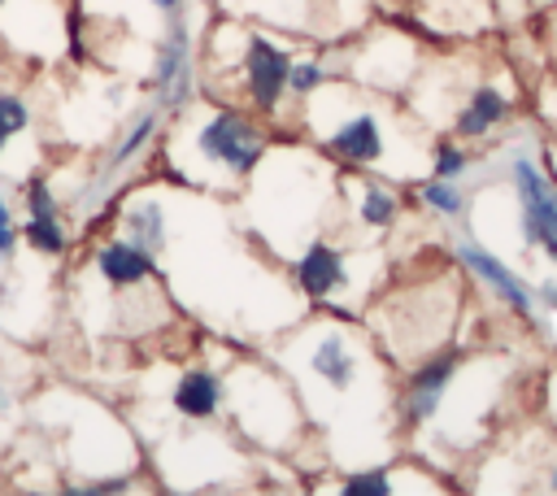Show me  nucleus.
I'll list each match as a JSON object with an SVG mask.
<instances>
[{
  "label": "nucleus",
  "mask_w": 557,
  "mask_h": 496,
  "mask_svg": "<svg viewBox=\"0 0 557 496\" xmlns=\"http://www.w3.org/2000/svg\"><path fill=\"white\" fill-rule=\"evenodd\" d=\"M4 4H9V0H0V9H4Z\"/></svg>",
  "instance_id": "nucleus-26"
},
{
  "label": "nucleus",
  "mask_w": 557,
  "mask_h": 496,
  "mask_svg": "<svg viewBox=\"0 0 557 496\" xmlns=\"http://www.w3.org/2000/svg\"><path fill=\"white\" fill-rule=\"evenodd\" d=\"M265 148L270 139L248 109L213 104L183 117L170 139V165L187 187H239L265 161Z\"/></svg>",
  "instance_id": "nucleus-1"
},
{
  "label": "nucleus",
  "mask_w": 557,
  "mask_h": 496,
  "mask_svg": "<svg viewBox=\"0 0 557 496\" xmlns=\"http://www.w3.org/2000/svg\"><path fill=\"white\" fill-rule=\"evenodd\" d=\"M292 278H296V287H300L305 300L322 305V300H331L335 292L348 287V261H344V252L331 248L326 239H309V244L292 257Z\"/></svg>",
  "instance_id": "nucleus-3"
},
{
  "label": "nucleus",
  "mask_w": 557,
  "mask_h": 496,
  "mask_svg": "<svg viewBox=\"0 0 557 496\" xmlns=\"http://www.w3.org/2000/svg\"><path fill=\"white\" fill-rule=\"evenodd\" d=\"M13 244H17V226L13 222H0V261L13 257Z\"/></svg>",
  "instance_id": "nucleus-22"
},
{
  "label": "nucleus",
  "mask_w": 557,
  "mask_h": 496,
  "mask_svg": "<svg viewBox=\"0 0 557 496\" xmlns=\"http://www.w3.org/2000/svg\"><path fill=\"white\" fill-rule=\"evenodd\" d=\"M453 370H457V357H435V361H426V365L409 379L405 413H409L413 422H426V418L435 413V405H440V396H444V387H448Z\"/></svg>",
  "instance_id": "nucleus-10"
},
{
  "label": "nucleus",
  "mask_w": 557,
  "mask_h": 496,
  "mask_svg": "<svg viewBox=\"0 0 557 496\" xmlns=\"http://www.w3.org/2000/svg\"><path fill=\"white\" fill-rule=\"evenodd\" d=\"M170 405H174V413H183V418H191V422H209V418L218 413V405H222V383H218V374L205 370V365L183 370L178 383H174Z\"/></svg>",
  "instance_id": "nucleus-9"
},
{
  "label": "nucleus",
  "mask_w": 557,
  "mask_h": 496,
  "mask_svg": "<svg viewBox=\"0 0 557 496\" xmlns=\"http://www.w3.org/2000/svg\"><path fill=\"white\" fill-rule=\"evenodd\" d=\"M326 83V65L322 61H292V74H287V96L292 100H309L313 91H322Z\"/></svg>",
  "instance_id": "nucleus-15"
},
{
  "label": "nucleus",
  "mask_w": 557,
  "mask_h": 496,
  "mask_svg": "<svg viewBox=\"0 0 557 496\" xmlns=\"http://www.w3.org/2000/svg\"><path fill=\"white\" fill-rule=\"evenodd\" d=\"M344 492H352V496H387V492H392V483H387V474H383V470H361V474L344 479Z\"/></svg>",
  "instance_id": "nucleus-19"
},
{
  "label": "nucleus",
  "mask_w": 557,
  "mask_h": 496,
  "mask_svg": "<svg viewBox=\"0 0 557 496\" xmlns=\"http://www.w3.org/2000/svg\"><path fill=\"white\" fill-rule=\"evenodd\" d=\"M26 209H30V218H52L57 213V200H52L48 183H30L26 187Z\"/></svg>",
  "instance_id": "nucleus-21"
},
{
  "label": "nucleus",
  "mask_w": 557,
  "mask_h": 496,
  "mask_svg": "<svg viewBox=\"0 0 557 496\" xmlns=\"http://www.w3.org/2000/svg\"><path fill=\"white\" fill-rule=\"evenodd\" d=\"M305 370H309L322 387H331V392L344 396V392L357 383L361 361H357L352 339H348L339 326H322V331L309 339V348H305Z\"/></svg>",
  "instance_id": "nucleus-4"
},
{
  "label": "nucleus",
  "mask_w": 557,
  "mask_h": 496,
  "mask_svg": "<svg viewBox=\"0 0 557 496\" xmlns=\"http://www.w3.org/2000/svg\"><path fill=\"white\" fill-rule=\"evenodd\" d=\"M0 222H9V200L0 196Z\"/></svg>",
  "instance_id": "nucleus-25"
},
{
  "label": "nucleus",
  "mask_w": 557,
  "mask_h": 496,
  "mask_svg": "<svg viewBox=\"0 0 557 496\" xmlns=\"http://www.w3.org/2000/svg\"><path fill=\"white\" fill-rule=\"evenodd\" d=\"M513 183L522 196V226L531 244H544L557 235V191L540 178V170L531 161H513Z\"/></svg>",
  "instance_id": "nucleus-7"
},
{
  "label": "nucleus",
  "mask_w": 557,
  "mask_h": 496,
  "mask_svg": "<svg viewBox=\"0 0 557 496\" xmlns=\"http://www.w3.org/2000/svg\"><path fill=\"white\" fill-rule=\"evenodd\" d=\"M396 218V196H387L383 187H366L361 191V222L366 226H387Z\"/></svg>",
  "instance_id": "nucleus-17"
},
{
  "label": "nucleus",
  "mask_w": 557,
  "mask_h": 496,
  "mask_svg": "<svg viewBox=\"0 0 557 496\" xmlns=\"http://www.w3.org/2000/svg\"><path fill=\"white\" fill-rule=\"evenodd\" d=\"M122 231H126V239H135L139 248H148L157 257L170 244V213H165V204L157 196L135 191L126 200V209H122Z\"/></svg>",
  "instance_id": "nucleus-8"
},
{
  "label": "nucleus",
  "mask_w": 557,
  "mask_h": 496,
  "mask_svg": "<svg viewBox=\"0 0 557 496\" xmlns=\"http://www.w3.org/2000/svg\"><path fill=\"white\" fill-rule=\"evenodd\" d=\"M96 274L113 287H139V283H161V270H157V257L148 248H139L135 239H104L96 244V257H91Z\"/></svg>",
  "instance_id": "nucleus-5"
},
{
  "label": "nucleus",
  "mask_w": 557,
  "mask_h": 496,
  "mask_svg": "<svg viewBox=\"0 0 557 496\" xmlns=\"http://www.w3.org/2000/svg\"><path fill=\"white\" fill-rule=\"evenodd\" d=\"M22 235H26V244H30L35 252H44V257H61V252L70 248V235H65V226H61L57 213H52V218H26Z\"/></svg>",
  "instance_id": "nucleus-13"
},
{
  "label": "nucleus",
  "mask_w": 557,
  "mask_h": 496,
  "mask_svg": "<svg viewBox=\"0 0 557 496\" xmlns=\"http://www.w3.org/2000/svg\"><path fill=\"white\" fill-rule=\"evenodd\" d=\"M152 131H157V113H144V117L126 131V139L117 144V152H113V161H109V174H113V170H122V165H126V161H131V157L152 139Z\"/></svg>",
  "instance_id": "nucleus-16"
},
{
  "label": "nucleus",
  "mask_w": 557,
  "mask_h": 496,
  "mask_svg": "<svg viewBox=\"0 0 557 496\" xmlns=\"http://www.w3.org/2000/svg\"><path fill=\"white\" fill-rule=\"evenodd\" d=\"M292 48L261 35L244 30V57H239V91L252 113H278L287 96V74H292Z\"/></svg>",
  "instance_id": "nucleus-2"
},
{
  "label": "nucleus",
  "mask_w": 557,
  "mask_h": 496,
  "mask_svg": "<svg viewBox=\"0 0 557 496\" xmlns=\"http://www.w3.org/2000/svg\"><path fill=\"white\" fill-rule=\"evenodd\" d=\"M326 152L344 165H374L383 161V126L374 113H348L326 131Z\"/></svg>",
  "instance_id": "nucleus-6"
},
{
  "label": "nucleus",
  "mask_w": 557,
  "mask_h": 496,
  "mask_svg": "<svg viewBox=\"0 0 557 496\" xmlns=\"http://www.w3.org/2000/svg\"><path fill=\"white\" fill-rule=\"evenodd\" d=\"M544 296H548V305H553V309H557V287H553V283H548V287H544Z\"/></svg>",
  "instance_id": "nucleus-24"
},
{
  "label": "nucleus",
  "mask_w": 557,
  "mask_h": 496,
  "mask_svg": "<svg viewBox=\"0 0 557 496\" xmlns=\"http://www.w3.org/2000/svg\"><path fill=\"white\" fill-rule=\"evenodd\" d=\"M461 170H466V152L453 144H440L435 148V178H457Z\"/></svg>",
  "instance_id": "nucleus-20"
},
{
  "label": "nucleus",
  "mask_w": 557,
  "mask_h": 496,
  "mask_svg": "<svg viewBox=\"0 0 557 496\" xmlns=\"http://www.w3.org/2000/svg\"><path fill=\"white\" fill-rule=\"evenodd\" d=\"M422 200H426L431 209H440V213H461V191H457L448 178H431V183L422 187Z\"/></svg>",
  "instance_id": "nucleus-18"
},
{
  "label": "nucleus",
  "mask_w": 557,
  "mask_h": 496,
  "mask_svg": "<svg viewBox=\"0 0 557 496\" xmlns=\"http://www.w3.org/2000/svg\"><path fill=\"white\" fill-rule=\"evenodd\" d=\"M461 261H466V265H470L479 278H487V283H492V287H496V292H500V296H505V300H509L518 313L531 305V300H527V287H522V283H518V278H513V274H509V270H505V265H500L492 252H483V248L466 244V248H461Z\"/></svg>",
  "instance_id": "nucleus-11"
},
{
  "label": "nucleus",
  "mask_w": 557,
  "mask_h": 496,
  "mask_svg": "<svg viewBox=\"0 0 557 496\" xmlns=\"http://www.w3.org/2000/svg\"><path fill=\"white\" fill-rule=\"evenodd\" d=\"M26 126H30V109H26V100L13 96V91H0V157L9 152V144H13Z\"/></svg>",
  "instance_id": "nucleus-14"
},
{
  "label": "nucleus",
  "mask_w": 557,
  "mask_h": 496,
  "mask_svg": "<svg viewBox=\"0 0 557 496\" xmlns=\"http://www.w3.org/2000/svg\"><path fill=\"white\" fill-rule=\"evenodd\" d=\"M152 9H157V13H165V17H174V13L183 9V0H152Z\"/></svg>",
  "instance_id": "nucleus-23"
},
{
  "label": "nucleus",
  "mask_w": 557,
  "mask_h": 496,
  "mask_svg": "<svg viewBox=\"0 0 557 496\" xmlns=\"http://www.w3.org/2000/svg\"><path fill=\"white\" fill-rule=\"evenodd\" d=\"M500 117H505V100H500V91L479 87V91L470 96V104L461 109L457 131H461V135H483V131H487V126H496Z\"/></svg>",
  "instance_id": "nucleus-12"
}]
</instances>
